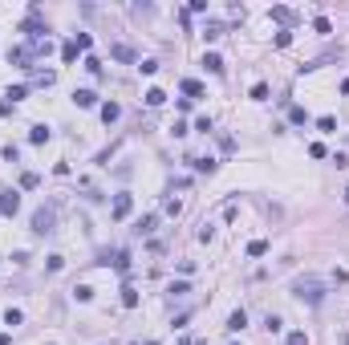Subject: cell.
<instances>
[{
	"instance_id": "7",
	"label": "cell",
	"mask_w": 349,
	"mask_h": 345,
	"mask_svg": "<svg viewBox=\"0 0 349 345\" xmlns=\"http://www.w3.org/2000/svg\"><path fill=\"white\" fill-rule=\"evenodd\" d=\"M118 118H122V106H118V102H106V106H102V122H106V126H114Z\"/></svg>"
},
{
	"instance_id": "5",
	"label": "cell",
	"mask_w": 349,
	"mask_h": 345,
	"mask_svg": "<svg viewBox=\"0 0 349 345\" xmlns=\"http://www.w3.org/2000/svg\"><path fill=\"white\" fill-rule=\"evenodd\" d=\"M130 211H134V199H130L126 191H122V195H114V207H110V215H114V220H126Z\"/></svg>"
},
{
	"instance_id": "11",
	"label": "cell",
	"mask_w": 349,
	"mask_h": 345,
	"mask_svg": "<svg viewBox=\"0 0 349 345\" xmlns=\"http://www.w3.org/2000/svg\"><path fill=\"white\" fill-rule=\"evenodd\" d=\"M122 305H126V309L138 305V288H134V285H122Z\"/></svg>"
},
{
	"instance_id": "12",
	"label": "cell",
	"mask_w": 349,
	"mask_h": 345,
	"mask_svg": "<svg viewBox=\"0 0 349 345\" xmlns=\"http://www.w3.org/2000/svg\"><path fill=\"white\" fill-rule=\"evenodd\" d=\"M77 53H81V49H77V41H65V45H61V61H65V65H69V61H77Z\"/></svg>"
},
{
	"instance_id": "1",
	"label": "cell",
	"mask_w": 349,
	"mask_h": 345,
	"mask_svg": "<svg viewBox=\"0 0 349 345\" xmlns=\"http://www.w3.org/2000/svg\"><path fill=\"white\" fill-rule=\"evenodd\" d=\"M292 292H296V300H304V305H321V300H325V285H321V281H313V276L296 281Z\"/></svg>"
},
{
	"instance_id": "26",
	"label": "cell",
	"mask_w": 349,
	"mask_h": 345,
	"mask_svg": "<svg viewBox=\"0 0 349 345\" xmlns=\"http://www.w3.org/2000/svg\"><path fill=\"white\" fill-rule=\"evenodd\" d=\"M289 118H292V122H296V126H304V122H309V114H304L300 106H292V110H289Z\"/></svg>"
},
{
	"instance_id": "22",
	"label": "cell",
	"mask_w": 349,
	"mask_h": 345,
	"mask_svg": "<svg viewBox=\"0 0 349 345\" xmlns=\"http://www.w3.org/2000/svg\"><path fill=\"white\" fill-rule=\"evenodd\" d=\"M285 341H289V345H309V333H300V329H292V333L285 337Z\"/></svg>"
},
{
	"instance_id": "10",
	"label": "cell",
	"mask_w": 349,
	"mask_h": 345,
	"mask_svg": "<svg viewBox=\"0 0 349 345\" xmlns=\"http://www.w3.org/2000/svg\"><path fill=\"white\" fill-rule=\"evenodd\" d=\"M29 142H37V146H41V142H49V126H41V122H37V126L29 130Z\"/></svg>"
},
{
	"instance_id": "30",
	"label": "cell",
	"mask_w": 349,
	"mask_h": 345,
	"mask_svg": "<svg viewBox=\"0 0 349 345\" xmlns=\"http://www.w3.org/2000/svg\"><path fill=\"white\" fill-rule=\"evenodd\" d=\"M313 29H317V33H333V25H329L325 16H317V20H313Z\"/></svg>"
},
{
	"instance_id": "27",
	"label": "cell",
	"mask_w": 349,
	"mask_h": 345,
	"mask_svg": "<svg viewBox=\"0 0 349 345\" xmlns=\"http://www.w3.org/2000/svg\"><path fill=\"white\" fill-rule=\"evenodd\" d=\"M53 81H57V73H53V69H45V73H37V85H53Z\"/></svg>"
},
{
	"instance_id": "32",
	"label": "cell",
	"mask_w": 349,
	"mask_h": 345,
	"mask_svg": "<svg viewBox=\"0 0 349 345\" xmlns=\"http://www.w3.org/2000/svg\"><path fill=\"white\" fill-rule=\"evenodd\" d=\"M171 134H174V138H183V134H191V126H187V122H174Z\"/></svg>"
},
{
	"instance_id": "37",
	"label": "cell",
	"mask_w": 349,
	"mask_h": 345,
	"mask_svg": "<svg viewBox=\"0 0 349 345\" xmlns=\"http://www.w3.org/2000/svg\"><path fill=\"white\" fill-rule=\"evenodd\" d=\"M341 94H349V77H345V81H341Z\"/></svg>"
},
{
	"instance_id": "28",
	"label": "cell",
	"mask_w": 349,
	"mask_h": 345,
	"mask_svg": "<svg viewBox=\"0 0 349 345\" xmlns=\"http://www.w3.org/2000/svg\"><path fill=\"white\" fill-rule=\"evenodd\" d=\"M252 98H256V102H264V98H268V85H264V81H256V85H252Z\"/></svg>"
},
{
	"instance_id": "14",
	"label": "cell",
	"mask_w": 349,
	"mask_h": 345,
	"mask_svg": "<svg viewBox=\"0 0 349 345\" xmlns=\"http://www.w3.org/2000/svg\"><path fill=\"white\" fill-rule=\"evenodd\" d=\"M114 268L122 272V276L130 272V252H114Z\"/></svg>"
},
{
	"instance_id": "9",
	"label": "cell",
	"mask_w": 349,
	"mask_h": 345,
	"mask_svg": "<svg viewBox=\"0 0 349 345\" xmlns=\"http://www.w3.org/2000/svg\"><path fill=\"white\" fill-rule=\"evenodd\" d=\"M244 325H248V313H244V309H235L232 317H228V329H232V333H239Z\"/></svg>"
},
{
	"instance_id": "36",
	"label": "cell",
	"mask_w": 349,
	"mask_h": 345,
	"mask_svg": "<svg viewBox=\"0 0 349 345\" xmlns=\"http://www.w3.org/2000/svg\"><path fill=\"white\" fill-rule=\"evenodd\" d=\"M171 292H174V296H187V292H191V285H187V281H179V285H171Z\"/></svg>"
},
{
	"instance_id": "39",
	"label": "cell",
	"mask_w": 349,
	"mask_h": 345,
	"mask_svg": "<svg viewBox=\"0 0 349 345\" xmlns=\"http://www.w3.org/2000/svg\"><path fill=\"white\" fill-rule=\"evenodd\" d=\"M345 203H349V187H345Z\"/></svg>"
},
{
	"instance_id": "15",
	"label": "cell",
	"mask_w": 349,
	"mask_h": 345,
	"mask_svg": "<svg viewBox=\"0 0 349 345\" xmlns=\"http://www.w3.org/2000/svg\"><path fill=\"white\" fill-rule=\"evenodd\" d=\"M203 65H207L211 73H224V57H220V53H207V57H203Z\"/></svg>"
},
{
	"instance_id": "31",
	"label": "cell",
	"mask_w": 349,
	"mask_h": 345,
	"mask_svg": "<svg viewBox=\"0 0 349 345\" xmlns=\"http://www.w3.org/2000/svg\"><path fill=\"white\" fill-rule=\"evenodd\" d=\"M90 45H94V37H90V33H77V49H81V53H85V49H90Z\"/></svg>"
},
{
	"instance_id": "8",
	"label": "cell",
	"mask_w": 349,
	"mask_h": 345,
	"mask_svg": "<svg viewBox=\"0 0 349 345\" xmlns=\"http://www.w3.org/2000/svg\"><path fill=\"white\" fill-rule=\"evenodd\" d=\"M272 20H280V25H292V20H296V12H292V8H285V4H276V8H272Z\"/></svg>"
},
{
	"instance_id": "24",
	"label": "cell",
	"mask_w": 349,
	"mask_h": 345,
	"mask_svg": "<svg viewBox=\"0 0 349 345\" xmlns=\"http://www.w3.org/2000/svg\"><path fill=\"white\" fill-rule=\"evenodd\" d=\"M20 321H25L20 309H8V313H4V325H20Z\"/></svg>"
},
{
	"instance_id": "33",
	"label": "cell",
	"mask_w": 349,
	"mask_h": 345,
	"mask_svg": "<svg viewBox=\"0 0 349 345\" xmlns=\"http://www.w3.org/2000/svg\"><path fill=\"white\" fill-rule=\"evenodd\" d=\"M220 150H224V155H232V150H235V142L228 138V134H220Z\"/></svg>"
},
{
	"instance_id": "40",
	"label": "cell",
	"mask_w": 349,
	"mask_h": 345,
	"mask_svg": "<svg viewBox=\"0 0 349 345\" xmlns=\"http://www.w3.org/2000/svg\"><path fill=\"white\" fill-rule=\"evenodd\" d=\"M345 345H349V337H345Z\"/></svg>"
},
{
	"instance_id": "3",
	"label": "cell",
	"mask_w": 349,
	"mask_h": 345,
	"mask_svg": "<svg viewBox=\"0 0 349 345\" xmlns=\"http://www.w3.org/2000/svg\"><path fill=\"white\" fill-rule=\"evenodd\" d=\"M16 211H20V191H0V215L12 220Z\"/></svg>"
},
{
	"instance_id": "17",
	"label": "cell",
	"mask_w": 349,
	"mask_h": 345,
	"mask_svg": "<svg viewBox=\"0 0 349 345\" xmlns=\"http://www.w3.org/2000/svg\"><path fill=\"white\" fill-rule=\"evenodd\" d=\"M37 183H41V175H37V171H25V175H20V187H25V191H33Z\"/></svg>"
},
{
	"instance_id": "16",
	"label": "cell",
	"mask_w": 349,
	"mask_h": 345,
	"mask_svg": "<svg viewBox=\"0 0 349 345\" xmlns=\"http://www.w3.org/2000/svg\"><path fill=\"white\" fill-rule=\"evenodd\" d=\"M163 102H167V94H163L159 85H155V90H146V106H163Z\"/></svg>"
},
{
	"instance_id": "34",
	"label": "cell",
	"mask_w": 349,
	"mask_h": 345,
	"mask_svg": "<svg viewBox=\"0 0 349 345\" xmlns=\"http://www.w3.org/2000/svg\"><path fill=\"white\" fill-rule=\"evenodd\" d=\"M292 45V33H276V49H289Z\"/></svg>"
},
{
	"instance_id": "29",
	"label": "cell",
	"mask_w": 349,
	"mask_h": 345,
	"mask_svg": "<svg viewBox=\"0 0 349 345\" xmlns=\"http://www.w3.org/2000/svg\"><path fill=\"white\" fill-rule=\"evenodd\" d=\"M264 325H268V333H280V329H285V321H280V317H272V313H268V321H264Z\"/></svg>"
},
{
	"instance_id": "4",
	"label": "cell",
	"mask_w": 349,
	"mask_h": 345,
	"mask_svg": "<svg viewBox=\"0 0 349 345\" xmlns=\"http://www.w3.org/2000/svg\"><path fill=\"white\" fill-rule=\"evenodd\" d=\"M33 57H37V53H33V45H16V49H8V61H12V65H20V69H33Z\"/></svg>"
},
{
	"instance_id": "19",
	"label": "cell",
	"mask_w": 349,
	"mask_h": 345,
	"mask_svg": "<svg viewBox=\"0 0 349 345\" xmlns=\"http://www.w3.org/2000/svg\"><path fill=\"white\" fill-rule=\"evenodd\" d=\"M317 130H321V134H333V130H337V122L325 114V118H317Z\"/></svg>"
},
{
	"instance_id": "35",
	"label": "cell",
	"mask_w": 349,
	"mask_h": 345,
	"mask_svg": "<svg viewBox=\"0 0 349 345\" xmlns=\"http://www.w3.org/2000/svg\"><path fill=\"white\" fill-rule=\"evenodd\" d=\"M65 268V256H49V272H61Z\"/></svg>"
},
{
	"instance_id": "21",
	"label": "cell",
	"mask_w": 349,
	"mask_h": 345,
	"mask_svg": "<svg viewBox=\"0 0 349 345\" xmlns=\"http://www.w3.org/2000/svg\"><path fill=\"white\" fill-rule=\"evenodd\" d=\"M155 224H159L155 215H142V220H138V231H142V235H150V231H155Z\"/></svg>"
},
{
	"instance_id": "25",
	"label": "cell",
	"mask_w": 349,
	"mask_h": 345,
	"mask_svg": "<svg viewBox=\"0 0 349 345\" xmlns=\"http://www.w3.org/2000/svg\"><path fill=\"white\" fill-rule=\"evenodd\" d=\"M195 130H199V134H211V130H215V126H211V118L203 114V118H195Z\"/></svg>"
},
{
	"instance_id": "6",
	"label": "cell",
	"mask_w": 349,
	"mask_h": 345,
	"mask_svg": "<svg viewBox=\"0 0 349 345\" xmlns=\"http://www.w3.org/2000/svg\"><path fill=\"white\" fill-rule=\"evenodd\" d=\"M94 102H98V94H94V90H73V106H81V110H90Z\"/></svg>"
},
{
	"instance_id": "20",
	"label": "cell",
	"mask_w": 349,
	"mask_h": 345,
	"mask_svg": "<svg viewBox=\"0 0 349 345\" xmlns=\"http://www.w3.org/2000/svg\"><path fill=\"white\" fill-rule=\"evenodd\" d=\"M187 163H191V167H195V171H215V163H211V159H187Z\"/></svg>"
},
{
	"instance_id": "13",
	"label": "cell",
	"mask_w": 349,
	"mask_h": 345,
	"mask_svg": "<svg viewBox=\"0 0 349 345\" xmlns=\"http://www.w3.org/2000/svg\"><path fill=\"white\" fill-rule=\"evenodd\" d=\"M110 53H114L118 61H138V53H134V49H130V45H114V49H110Z\"/></svg>"
},
{
	"instance_id": "38",
	"label": "cell",
	"mask_w": 349,
	"mask_h": 345,
	"mask_svg": "<svg viewBox=\"0 0 349 345\" xmlns=\"http://www.w3.org/2000/svg\"><path fill=\"white\" fill-rule=\"evenodd\" d=\"M0 345H8V333H0Z\"/></svg>"
},
{
	"instance_id": "23",
	"label": "cell",
	"mask_w": 349,
	"mask_h": 345,
	"mask_svg": "<svg viewBox=\"0 0 349 345\" xmlns=\"http://www.w3.org/2000/svg\"><path fill=\"white\" fill-rule=\"evenodd\" d=\"M183 94H191V98H199V94H203V85H199V81H191V77H187V81H183Z\"/></svg>"
},
{
	"instance_id": "2",
	"label": "cell",
	"mask_w": 349,
	"mask_h": 345,
	"mask_svg": "<svg viewBox=\"0 0 349 345\" xmlns=\"http://www.w3.org/2000/svg\"><path fill=\"white\" fill-rule=\"evenodd\" d=\"M53 224H57L53 207H41V211H33V231H37V235H49V231H57Z\"/></svg>"
},
{
	"instance_id": "18",
	"label": "cell",
	"mask_w": 349,
	"mask_h": 345,
	"mask_svg": "<svg viewBox=\"0 0 349 345\" xmlns=\"http://www.w3.org/2000/svg\"><path fill=\"white\" fill-rule=\"evenodd\" d=\"M264 252H268V240H252L248 244V256H264Z\"/></svg>"
}]
</instances>
